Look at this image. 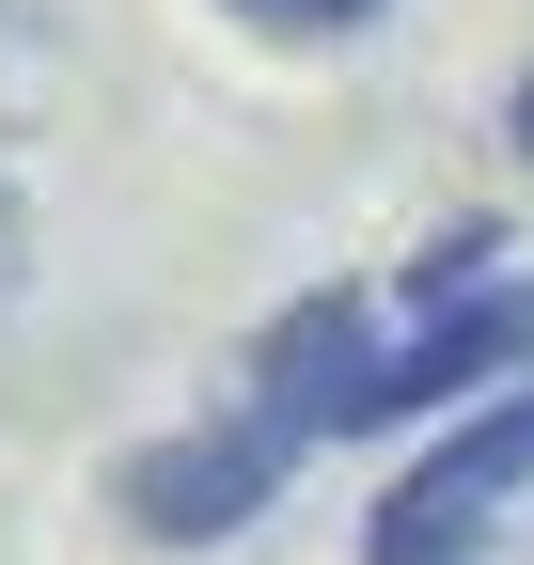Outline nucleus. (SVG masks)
I'll return each mask as SVG.
<instances>
[{
    "label": "nucleus",
    "instance_id": "nucleus-4",
    "mask_svg": "<svg viewBox=\"0 0 534 565\" xmlns=\"http://www.w3.org/2000/svg\"><path fill=\"white\" fill-rule=\"evenodd\" d=\"M519 377H534V282L456 299V315H425L409 345H377L362 424H425V408H456V393H519Z\"/></svg>",
    "mask_w": 534,
    "mask_h": 565
},
{
    "label": "nucleus",
    "instance_id": "nucleus-3",
    "mask_svg": "<svg viewBox=\"0 0 534 565\" xmlns=\"http://www.w3.org/2000/svg\"><path fill=\"white\" fill-rule=\"evenodd\" d=\"M362 393H377V315L346 299V282H314V299H284L267 315V345H252V424L267 440H362Z\"/></svg>",
    "mask_w": 534,
    "mask_h": 565
},
{
    "label": "nucleus",
    "instance_id": "nucleus-1",
    "mask_svg": "<svg viewBox=\"0 0 534 565\" xmlns=\"http://www.w3.org/2000/svg\"><path fill=\"white\" fill-rule=\"evenodd\" d=\"M534 503V377L488 393L456 440H425L409 471L377 487V519H362V565H472L503 519Z\"/></svg>",
    "mask_w": 534,
    "mask_h": 565
},
{
    "label": "nucleus",
    "instance_id": "nucleus-5",
    "mask_svg": "<svg viewBox=\"0 0 534 565\" xmlns=\"http://www.w3.org/2000/svg\"><path fill=\"white\" fill-rule=\"evenodd\" d=\"M221 17L284 32V47H346V32H377V17H393V0H221Z\"/></svg>",
    "mask_w": 534,
    "mask_h": 565
},
{
    "label": "nucleus",
    "instance_id": "nucleus-6",
    "mask_svg": "<svg viewBox=\"0 0 534 565\" xmlns=\"http://www.w3.org/2000/svg\"><path fill=\"white\" fill-rule=\"evenodd\" d=\"M488 252H503L488 221H456V236H425V267H409V299H425V315H456V299H488Z\"/></svg>",
    "mask_w": 534,
    "mask_h": 565
},
{
    "label": "nucleus",
    "instance_id": "nucleus-7",
    "mask_svg": "<svg viewBox=\"0 0 534 565\" xmlns=\"http://www.w3.org/2000/svg\"><path fill=\"white\" fill-rule=\"evenodd\" d=\"M32 282V204H17V173H0V299Z\"/></svg>",
    "mask_w": 534,
    "mask_h": 565
},
{
    "label": "nucleus",
    "instance_id": "nucleus-2",
    "mask_svg": "<svg viewBox=\"0 0 534 565\" xmlns=\"http://www.w3.org/2000/svg\"><path fill=\"white\" fill-rule=\"evenodd\" d=\"M284 471H299V440H267L252 408H221V424H189V440H142L110 471V503L158 550H221V534H252L267 503H284Z\"/></svg>",
    "mask_w": 534,
    "mask_h": 565
}]
</instances>
